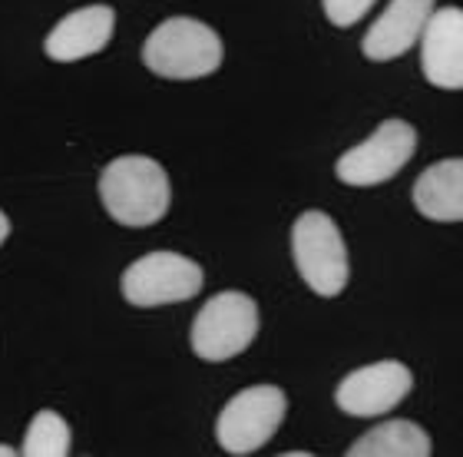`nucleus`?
Here are the masks:
<instances>
[{
	"label": "nucleus",
	"mask_w": 463,
	"mask_h": 457,
	"mask_svg": "<svg viewBox=\"0 0 463 457\" xmlns=\"http://www.w3.org/2000/svg\"><path fill=\"white\" fill-rule=\"evenodd\" d=\"M291 255H295L298 275L315 295L335 299L345 292L347 279H351V262H347V245L341 239L338 223L328 213L308 209L295 219Z\"/></svg>",
	"instance_id": "obj_3"
},
{
	"label": "nucleus",
	"mask_w": 463,
	"mask_h": 457,
	"mask_svg": "<svg viewBox=\"0 0 463 457\" xmlns=\"http://www.w3.org/2000/svg\"><path fill=\"white\" fill-rule=\"evenodd\" d=\"M321 7L335 27H354L357 20L374 7V0H321Z\"/></svg>",
	"instance_id": "obj_15"
},
{
	"label": "nucleus",
	"mask_w": 463,
	"mask_h": 457,
	"mask_svg": "<svg viewBox=\"0 0 463 457\" xmlns=\"http://www.w3.org/2000/svg\"><path fill=\"white\" fill-rule=\"evenodd\" d=\"M414 205L430 223H463V156L427 166L417 176Z\"/></svg>",
	"instance_id": "obj_12"
},
{
	"label": "nucleus",
	"mask_w": 463,
	"mask_h": 457,
	"mask_svg": "<svg viewBox=\"0 0 463 457\" xmlns=\"http://www.w3.org/2000/svg\"><path fill=\"white\" fill-rule=\"evenodd\" d=\"M259 335V305L245 292H219L193 321V351L203 361H229Z\"/></svg>",
	"instance_id": "obj_4"
},
{
	"label": "nucleus",
	"mask_w": 463,
	"mask_h": 457,
	"mask_svg": "<svg viewBox=\"0 0 463 457\" xmlns=\"http://www.w3.org/2000/svg\"><path fill=\"white\" fill-rule=\"evenodd\" d=\"M99 199L119 225L143 229L169 213L173 186L163 166L149 156H119L99 176Z\"/></svg>",
	"instance_id": "obj_1"
},
{
	"label": "nucleus",
	"mask_w": 463,
	"mask_h": 457,
	"mask_svg": "<svg viewBox=\"0 0 463 457\" xmlns=\"http://www.w3.org/2000/svg\"><path fill=\"white\" fill-rule=\"evenodd\" d=\"M414 149L417 129L404 119H384L364 143L341 156L335 173L347 186H381L411 163Z\"/></svg>",
	"instance_id": "obj_7"
},
{
	"label": "nucleus",
	"mask_w": 463,
	"mask_h": 457,
	"mask_svg": "<svg viewBox=\"0 0 463 457\" xmlns=\"http://www.w3.org/2000/svg\"><path fill=\"white\" fill-rule=\"evenodd\" d=\"M116 30V14L107 4H90L60 20L57 27L50 30L43 40L50 60L57 63H77L83 57H93L113 40Z\"/></svg>",
	"instance_id": "obj_11"
},
{
	"label": "nucleus",
	"mask_w": 463,
	"mask_h": 457,
	"mask_svg": "<svg viewBox=\"0 0 463 457\" xmlns=\"http://www.w3.org/2000/svg\"><path fill=\"white\" fill-rule=\"evenodd\" d=\"M222 37L195 17H169L146 37L143 63L156 77L199 80L222 67Z\"/></svg>",
	"instance_id": "obj_2"
},
{
	"label": "nucleus",
	"mask_w": 463,
	"mask_h": 457,
	"mask_svg": "<svg viewBox=\"0 0 463 457\" xmlns=\"http://www.w3.org/2000/svg\"><path fill=\"white\" fill-rule=\"evenodd\" d=\"M203 265L179 252H149L123 272V299L136 309L189 302L203 289Z\"/></svg>",
	"instance_id": "obj_6"
},
{
	"label": "nucleus",
	"mask_w": 463,
	"mask_h": 457,
	"mask_svg": "<svg viewBox=\"0 0 463 457\" xmlns=\"http://www.w3.org/2000/svg\"><path fill=\"white\" fill-rule=\"evenodd\" d=\"M288 411L285 391L275 385H251L229 401L215 421V438L229 454H255L281 428Z\"/></svg>",
	"instance_id": "obj_5"
},
{
	"label": "nucleus",
	"mask_w": 463,
	"mask_h": 457,
	"mask_svg": "<svg viewBox=\"0 0 463 457\" xmlns=\"http://www.w3.org/2000/svg\"><path fill=\"white\" fill-rule=\"evenodd\" d=\"M14 454H17V451L7 448V444H0V457H14Z\"/></svg>",
	"instance_id": "obj_17"
},
{
	"label": "nucleus",
	"mask_w": 463,
	"mask_h": 457,
	"mask_svg": "<svg viewBox=\"0 0 463 457\" xmlns=\"http://www.w3.org/2000/svg\"><path fill=\"white\" fill-rule=\"evenodd\" d=\"M424 77L440 90H463V10L440 7L430 14L420 37Z\"/></svg>",
	"instance_id": "obj_9"
},
{
	"label": "nucleus",
	"mask_w": 463,
	"mask_h": 457,
	"mask_svg": "<svg viewBox=\"0 0 463 457\" xmlns=\"http://www.w3.org/2000/svg\"><path fill=\"white\" fill-rule=\"evenodd\" d=\"M70 444H73V434H70V424L63 421V414L57 411H37L33 421H30L27 434H24V457H67Z\"/></svg>",
	"instance_id": "obj_14"
},
{
	"label": "nucleus",
	"mask_w": 463,
	"mask_h": 457,
	"mask_svg": "<svg viewBox=\"0 0 463 457\" xmlns=\"http://www.w3.org/2000/svg\"><path fill=\"white\" fill-rule=\"evenodd\" d=\"M434 444L420 424L414 421H384L347 448V457H430Z\"/></svg>",
	"instance_id": "obj_13"
},
{
	"label": "nucleus",
	"mask_w": 463,
	"mask_h": 457,
	"mask_svg": "<svg viewBox=\"0 0 463 457\" xmlns=\"http://www.w3.org/2000/svg\"><path fill=\"white\" fill-rule=\"evenodd\" d=\"M430 14H434V0H391L361 40L364 57L374 63L404 57L407 50L424 37Z\"/></svg>",
	"instance_id": "obj_10"
},
{
	"label": "nucleus",
	"mask_w": 463,
	"mask_h": 457,
	"mask_svg": "<svg viewBox=\"0 0 463 457\" xmlns=\"http://www.w3.org/2000/svg\"><path fill=\"white\" fill-rule=\"evenodd\" d=\"M414 388V375L404 361H374L351 371L335 391V405L354 418H377L397 408Z\"/></svg>",
	"instance_id": "obj_8"
},
{
	"label": "nucleus",
	"mask_w": 463,
	"mask_h": 457,
	"mask_svg": "<svg viewBox=\"0 0 463 457\" xmlns=\"http://www.w3.org/2000/svg\"><path fill=\"white\" fill-rule=\"evenodd\" d=\"M7 235H10V219H7V213L0 209V245L7 243Z\"/></svg>",
	"instance_id": "obj_16"
}]
</instances>
